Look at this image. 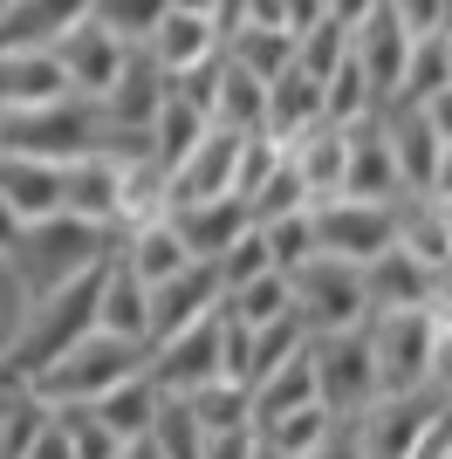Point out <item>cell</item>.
Returning a JSON list of instances; mask_svg holds the SVG:
<instances>
[{"label": "cell", "instance_id": "obj_8", "mask_svg": "<svg viewBox=\"0 0 452 459\" xmlns=\"http://www.w3.org/2000/svg\"><path fill=\"white\" fill-rule=\"evenodd\" d=\"M295 308L309 336H329V329H363L370 323V288H363L357 261H336V254H316L309 268H295Z\"/></svg>", "mask_w": 452, "mask_h": 459}, {"label": "cell", "instance_id": "obj_50", "mask_svg": "<svg viewBox=\"0 0 452 459\" xmlns=\"http://www.w3.org/2000/svg\"><path fill=\"white\" fill-rule=\"evenodd\" d=\"M301 459H363V446H357V419H343L336 432L316 446V453H301Z\"/></svg>", "mask_w": 452, "mask_h": 459}, {"label": "cell", "instance_id": "obj_11", "mask_svg": "<svg viewBox=\"0 0 452 459\" xmlns=\"http://www.w3.org/2000/svg\"><path fill=\"white\" fill-rule=\"evenodd\" d=\"M220 377V308L213 316H199V323H186L178 336H165V343H151V384L165 391V398H192L199 384Z\"/></svg>", "mask_w": 452, "mask_h": 459}, {"label": "cell", "instance_id": "obj_7", "mask_svg": "<svg viewBox=\"0 0 452 459\" xmlns=\"http://www.w3.org/2000/svg\"><path fill=\"white\" fill-rule=\"evenodd\" d=\"M452 411V398L446 391H384V398L370 404L357 419V446H363V459H418V446L432 439V425Z\"/></svg>", "mask_w": 452, "mask_h": 459}, {"label": "cell", "instance_id": "obj_10", "mask_svg": "<svg viewBox=\"0 0 452 459\" xmlns=\"http://www.w3.org/2000/svg\"><path fill=\"white\" fill-rule=\"evenodd\" d=\"M62 212L124 233L131 227V165H117V158H103V152L75 158L69 172H62Z\"/></svg>", "mask_w": 452, "mask_h": 459}, {"label": "cell", "instance_id": "obj_24", "mask_svg": "<svg viewBox=\"0 0 452 459\" xmlns=\"http://www.w3.org/2000/svg\"><path fill=\"white\" fill-rule=\"evenodd\" d=\"M96 329H110V336H144V343H151V281L124 261V254H110V261H103Z\"/></svg>", "mask_w": 452, "mask_h": 459}, {"label": "cell", "instance_id": "obj_52", "mask_svg": "<svg viewBox=\"0 0 452 459\" xmlns=\"http://www.w3.org/2000/svg\"><path fill=\"white\" fill-rule=\"evenodd\" d=\"M446 192H452V144L439 152V172H432V199H446Z\"/></svg>", "mask_w": 452, "mask_h": 459}, {"label": "cell", "instance_id": "obj_37", "mask_svg": "<svg viewBox=\"0 0 452 459\" xmlns=\"http://www.w3.org/2000/svg\"><path fill=\"white\" fill-rule=\"evenodd\" d=\"M192 411H199V425L206 432H247L254 425V384L240 377H213L192 391Z\"/></svg>", "mask_w": 452, "mask_h": 459}, {"label": "cell", "instance_id": "obj_33", "mask_svg": "<svg viewBox=\"0 0 452 459\" xmlns=\"http://www.w3.org/2000/svg\"><path fill=\"white\" fill-rule=\"evenodd\" d=\"M336 411H329V404H295V411H274V419H261L254 425V432H261L267 446H274V453H288V459H301V453H316L322 439H329V432H336Z\"/></svg>", "mask_w": 452, "mask_h": 459}, {"label": "cell", "instance_id": "obj_36", "mask_svg": "<svg viewBox=\"0 0 452 459\" xmlns=\"http://www.w3.org/2000/svg\"><path fill=\"white\" fill-rule=\"evenodd\" d=\"M370 110H384V96H377V82L363 76V62H357V56H343V69L322 82V117L350 131V124H363Z\"/></svg>", "mask_w": 452, "mask_h": 459}, {"label": "cell", "instance_id": "obj_17", "mask_svg": "<svg viewBox=\"0 0 452 459\" xmlns=\"http://www.w3.org/2000/svg\"><path fill=\"white\" fill-rule=\"evenodd\" d=\"M343 192H350V199H384V206L404 199V172H397L384 110H370L363 124H350V172H343Z\"/></svg>", "mask_w": 452, "mask_h": 459}, {"label": "cell", "instance_id": "obj_1", "mask_svg": "<svg viewBox=\"0 0 452 459\" xmlns=\"http://www.w3.org/2000/svg\"><path fill=\"white\" fill-rule=\"evenodd\" d=\"M117 240H124V233L96 227V220H75V212H48V220H35V227H21L14 247H7V268H14L21 302L56 295V288L96 274L117 254Z\"/></svg>", "mask_w": 452, "mask_h": 459}, {"label": "cell", "instance_id": "obj_54", "mask_svg": "<svg viewBox=\"0 0 452 459\" xmlns=\"http://www.w3.org/2000/svg\"><path fill=\"white\" fill-rule=\"evenodd\" d=\"M117 459H165V453H158V446H151V439H131V446H124V453H117Z\"/></svg>", "mask_w": 452, "mask_h": 459}, {"label": "cell", "instance_id": "obj_12", "mask_svg": "<svg viewBox=\"0 0 452 459\" xmlns=\"http://www.w3.org/2000/svg\"><path fill=\"white\" fill-rule=\"evenodd\" d=\"M247 137H254V131H226V124H213V131L192 144V158L165 178V206H171V199H220V192H240Z\"/></svg>", "mask_w": 452, "mask_h": 459}, {"label": "cell", "instance_id": "obj_41", "mask_svg": "<svg viewBox=\"0 0 452 459\" xmlns=\"http://www.w3.org/2000/svg\"><path fill=\"white\" fill-rule=\"evenodd\" d=\"M452 82V56H446V35H418L412 41V62H404V90H397V103H425L432 90H446Z\"/></svg>", "mask_w": 452, "mask_h": 459}, {"label": "cell", "instance_id": "obj_39", "mask_svg": "<svg viewBox=\"0 0 452 459\" xmlns=\"http://www.w3.org/2000/svg\"><path fill=\"white\" fill-rule=\"evenodd\" d=\"M226 308L240 316V323H274V316H295V274H282V268H267V274H254L247 288H233L226 295Z\"/></svg>", "mask_w": 452, "mask_h": 459}, {"label": "cell", "instance_id": "obj_32", "mask_svg": "<svg viewBox=\"0 0 452 459\" xmlns=\"http://www.w3.org/2000/svg\"><path fill=\"white\" fill-rule=\"evenodd\" d=\"M90 404L103 411V425H110L117 439H151V419H158L165 391H158V384H151V370H144V377L117 384V391H103V398H90Z\"/></svg>", "mask_w": 452, "mask_h": 459}, {"label": "cell", "instance_id": "obj_15", "mask_svg": "<svg viewBox=\"0 0 452 459\" xmlns=\"http://www.w3.org/2000/svg\"><path fill=\"white\" fill-rule=\"evenodd\" d=\"M56 96H75L56 41H14V48H0V110H35V103H56Z\"/></svg>", "mask_w": 452, "mask_h": 459}, {"label": "cell", "instance_id": "obj_56", "mask_svg": "<svg viewBox=\"0 0 452 459\" xmlns=\"http://www.w3.org/2000/svg\"><path fill=\"white\" fill-rule=\"evenodd\" d=\"M432 206H439V220H446V233H452V192H446V199H432Z\"/></svg>", "mask_w": 452, "mask_h": 459}, {"label": "cell", "instance_id": "obj_31", "mask_svg": "<svg viewBox=\"0 0 452 459\" xmlns=\"http://www.w3.org/2000/svg\"><path fill=\"white\" fill-rule=\"evenodd\" d=\"M41 425H48V398H41L28 377H7V370H0V459H28Z\"/></svg>", "mask_w": 452, "mask_h": 459}, {"label": "cell", "instance_id": "obj_40", "mask_svg": "<svg viewBox=\"0 0 452 459\" xmlns=\"http://www.w3.org/2000/svg\"><path fill=\"white\" fill-rule=\"evenodd\" d=\"M151 446L165 459H206V425L192 411V398H165L158 419H151Z\"/></svg>", "mask_w": 452, "mask_h": 459}, {"label": "cell", "instance_id": "obj_38", "mask_svg": "<svg viewBox=\"0 0 452 459\" xmlns=\"http://www.w3.org/2000/svg\"><path fill=\"white\" fill-rule=\"evenodd\" d=\"M226 56L240 62V69H254L261 82H274L288 62H295V35H288V28H233V35H226Z\"/></svg>", "mask_w": 452, "mask_h": 459}, {"label": "cell", "instance_id": "obj_43", "mask_svg": "<svg viewBox=\"0 0 452 459\" xmlns=\"http://www.w3.org/2000/svg\"><path fill=\"white\" fill-rule=\"evenodd\" d=\"M90 21H103L117 41H131V48H144L151 41V28L165 21V0H96L90 7Z\"/></svg>", "mask_w": 452, "mask_h": 459}, {"label": "cell", "instance_id": "obj_26", "mask_svg": "<svg viewBox=\"0 0 452 459\" xmlns=\"http://www.w3.org/2000/svg\"><path fill=\"white\" fill-rule=\"evenodd\" d=\"M117 254H124V261H131V268L144 274L151 288L171 281L178 268H192V247L178 240V227H171L165 212H151V220H131V227H124V240H117Z\"/></svg>", "mask_w": 452, "mask_h": 459}, {"label": "cell", "instance_id": "obj_28", "mask_svg": "<svg viewBox=\"0 0 452 459\" xmlns=\"http://www.w3.org/2000/svg\"><path fill=\"white\" fill-rule=\"evenodd\" d=\"M206 131H213V117L199 110L192 96H178V90H171V96H165V110L151 117V165H158V172L171 178V172H178V165L192 158V144H199Z\"/></svg>", "mask_w": 452, "mask_h": 459}, {"label": "cell", "instance_id": "obj_27", "mask_svg": "<svg viewBox=\"0 0 452 459\" xmlns=\"http://www.w3.org/2000/svg\"><path fill=\"white\" fill-rule=\"evenodd\" d=\"M206 110H213V124H226V131H261L267 124V82L220 48V76H213V103Z\"/></svg>", "mask_w": 452, "mask_h": 459}, {"label": "cell", "instance_id": "obj_45", "mask_svg": "<svg viewBox=\"0 0 452 459\" xmlns=\"http://www.w3.org/2000/svg\"><path fill=\"white\" fill-rule=\"evenodd\" d=\"M62 425H69V439H75V459H117L131 439H117L110 425H103V411L96 404H56Z\"/></svg>", "mask_w": 452, "mask_h": 459}, {"label": "cell", "instance_id": "obj_5", "mask_svg": "<svg viewBox=\"0 0 452 459\" xmlns=\"http://www.w3.org/2000/svg\"><path fill=\"white\" fill-rule=\"evenodd\" d=\"M370 357L384 391H425L432 384V343H439V308H377L370 323Z\"/></svg>", "mask_w": 452, "mask_h": 459}, {"label": "cell", "instance_id": "obj_49", "mask_svg": "<svg viewBox=\"0 0 452 459\" xmlns=\"http://www.w3.org/2000/svg\"><path fill=\"white\" fill-rule=\"evenodd\" d=\"M254 446H261L254 425L247 432H206V459H254Z\"/></svg>", "mask_w": 452, "mask_h": 459}, {"label": "cell", "instance_id": "obj_23", "mask_svg": "<svg viewBox=\"0 0 452 459\" xmlns=\"http://www.w3.org/2000/svg\"><path fill=\"white\" fill-rule=\"evenodd\" d=\"M316 124H322V82L309 76L301 62H288L282 76L267 82V124H261V131L288 152V144H295V137H309Z\"/></svg>", "mask_w": 452, "mask_h": 459}, {"label": "cell", "instance_id": "obj_29", "mask_svg": "<svg viewBox=\"0 0 452 459\" xmlns=\"http://www.w3.org/2000/svg\"><path fill=\"white\" fill-rule=\"evenodd\" d=\"M288 158L301 165V178H309V192H316V199H336V192H343V172H350V131L322 117L309 137H295V144H288Z\"/></svg>", "mask_w": 452, "mask_h": 459}, {"label": "cell", "instance_id": "obj_14", "mask_svg": "<svg viewBox=\"0 0 452 459\" xmlns=\"http://www.w3.org/2000/svg\"><path fill=\"white\" fill-rule=\"evenodd\" d=\"M363 288H370V316L377 308H432L439 288H446V268H432L425 254H412L404 240H391V247L363 268Z\"/></svg>", "mask_w": 452, "mask_h": 459}, {"label": "cell", "instance_id": "obj_13", "mask_svg": "<svg viewBox=\"0 0 452 459\" xmlns=\"http://www.w3.org/2000/svg\"><path fill=\"white\" fill-rule=\"evenodd\" d=\"M165 220L178 227V240L192 247V261H220L233 240L254 233V206L240 192H220V199H171Z\"/></svg>", "mask_w": 452, "mask_h": 459}, {"label": "cell", "instance_id": "obj_21", "mask_svg": "<svg viewBox=\"0 0 452 459\" xmlns=\"http://www.w3.org/2000/svg\"><path fill=\"white\" fill-rule=\"evenodd\" d=\"M62 172L69 165H48V158H28V152H0V206L14 212L21 227L62 212Z\"/></svg>", "mask_w": 452, "mask_h": 459}, {"label": "cell", "instance_id": "obj_20", "mask_svg": "<svg viewBox=\"0 0 452 459\" xmlns=\"http://www.w3.org/2000/svg\"><path fill=\"white\" fill-rule=\"evenodd\" d=\"M220 302H226V288H220V268H213V261H192V268H178L171 281L151 288V343L178 336L186 323L213 316Z\"/></svg>", "mask_w": 452, "mask_h": 459}, {"label": "cell", "instance_id": "obj_22", "mask_svg": "<svg viewBox=\"0 0 452 459\" xmlns=\"http://www.w3.org/2000/svg\"><path fill=\"white\" fill-rule=\"evenodd\" d=\"M384 131H391V152H397V172H404V192H432L439 152H446V137L432 131V117L418 110V103H384Z\"/></svg>", "mask_w": 452, "mask_h": 459}, {"label": "cell", "instance_id": "obj_47", "mask_svg": "<svg viewBox=\"0 0 452 459\" xmlns=\"http://www.w3.org/2000/svg\"><path fill=\"white\" fill-rule=\"evenodd\" d=\"M28 459H75V439H69V425H62V411H56V404H48V425L35 432Z\"/></svg>", "mask_w": 452, "mask_h": 459}, {"label": "cell", "instance_id": "obj_34", "mask_svg": "<svg viewBox=\"0 0 452 459\" xmlns=\"http://www.w3.org/2000/svg\"><path fill=\"white\" fill-rule=\"evenodd\" d=\"M295 404H316V357H309V350L288 357V364H274L254 384V425L274 419V411H295Z\"/></svg>", "mask_w": 452, "mask_h": 459}, {"label": "cell", "instance_id": "obj_16", "mask_svg": "<svg viewBox=\"0 0 452 459\" xmlns=\"http://www.w3.org/2000/svg\"><path fill=\"white\" fill-rule=\"evenodd\" d=\"M165 96H171V69L151 56V48H131L124 76L96 96V103H103V124H117V131H151V117L165 110Z\"/></svg>", "mask_w": 452, "mask_h": 459}, {"label": "cell", "instance_id": "obj_19", "mask_svg": "<svg viewBox=\"0 0 452 459\" xmlns=\"http://www.w3.org/2000/svg\"><path fill=\"white\" fill-rule=\"evenodd\" d=\"M412 41H418V35L391 14V7H377V14H363L357 28H350V56L363 62V76L377 82V96H384V103H397V90H404Z\"/></svg>", "mask_w": 452, "mask_h": 459}, {"label": "cell", "instance_id": "obj_6", "mask_svg": "<svg viewBox=\"0 0 452 459\" xmlns=\"http://www.w3.org/2000/svg\"><path fill=\"white\" fill-rule=\"evenodd\" d=\"M309 357H316V398L336 411V419H363L384 384H377V357L363 329H329V336H309Z\"/></svg>", "mask_w": 452, "mask_h": 459}, {"label": "cell", "instance_id": "obj_59", "mask_svg": "<svg viewBox=\"0 0 452 459\" xmlns=\"http://www.w3.org/2000/svg\"><path fill=\"white\" fill-rule=\"evenodd\" d=\"M0 7H7V0H0Z\"/></svg>", "mask_w": 452, "mask_h": 459}, {"label": "cell", "instance_id": "obj_51", "mask_svg": "<svg viewBox=\"0 0 452 459\" xmlns=\"http://www.w3.org/2000/svg\"><path fill=\"white\" fill-rule=\"evenodd\" d=\"M418 110L432 117V131H439V137H446V144H452V82H446V90H432V96H425V103H418Z\"/></svg>", "mask_w": 452, "mask_h": 459}, {"label": "cell", "instance_id": "obj_3", "mask_svg": "<svg viewBox=\"0 0 452 459\" xmlns=\"http://www.w3.org/2000/svg\"><path fill=\"white\" fill-rule=\"evenodd\" d=\"M151 370V343L144 336H110V329H90L83 343L62 357V364H48L35 377V391L48 404H90L103 398V391H117V384H131Z\"/></svg>", "mask_w": 452, "mask_h": 459}, {"label": "cell", "instance_id": "obj_57", "mask_svg": "<svg viewBox=\"0 0 452 459\" xmlns=\"http://www.w3.org/2000/svg\"><path fill=\"white\" fill-rule=\"evenodd\" d=\"M254 459H288V453H274V446H267V439H261V446H254Z\"/></svg>", "mask_w": 452, "mask_h": 459}, {"label": "cell", "instance_id": "obj_9", "mask_svg": "<svg viewBox=\"0 0 452 459\" xmlns=\"http://www.w3.org/2000/svg\"><path fill=\"white\" fill-rule=\"evenodd\" d=\"M316 247L336 254V261H357V268H370L377 254L397 240V206H384V199H350V192H336V199H316Z\"/></svg>", "mask_w": 452, "mask_h": 459}, {"label": "cell", "instance_id": "obj_44", "mask_svg": "<svg viewBox=\"0 0 452 459\" xmlns=\"http://www.w3.org/2000/svg\"><path fill=\"white\" fill-rule=\"evenodd\" d=\"M343 56H350V28H343V21H316L309 35H295V62H301V69H309L316 82L336 76Z\"/></svg>", "mask_w": 452, "mask_h": 459}, {"label": "cell", "instance_id": "obj_2", "mask_svg": "<svg viewBox=\"0 0 452 459\" xmlns=\"http://www.w3.org/2000/svg\"><path fill=\"white\" fill-rule=\"evenodd\" d=\"M96 295H103V268L83 274V281H69V288H56V295L21 302V329H14V343H7V357H0V370L35 384L48 364H62V357L96 329Z\"/></svg>", "mask_w": 452, "mask_h": 459}, {"label": "cell", "instance_id": "obj_25", "mask_svg": "<svg viewBox=\"0 0 452 459\" xmlns=\"http://www.w3.org/2000/svg\"><path fill=\"white\" fill-rule=\"evenodd\" d=\"M151 56L165 62L171 76H186V69H199V62H213L226 48V35H220V21L213 14H186V7H165V21L151 28V41H144Z\"/></svg>", "mask_w": 452, "mask_h": 459}, {"label": "cell", "instance_id": "obj_55", "mask_svg": "<svg viewBox=\"0 0 452 459\" xmlns=\"http://www.w3.org/2000/svg\"><path fill=\"white\" fill-rule=\"evenodd\" d=\"M165 7H186V14H213V0H165Z\"/></svg>", "mask_w": 452, "mask_h": 459}, {"label": "cell", "instance_id": "obj_53", "mask_svg": "<svg viewBox=\"0 0 452 459\" xmlns=\"http://www.w3.org/2000/svg\"><path fill=\"white\" fill-rule=\"evenodd\" d=\"M14 233H21V220L7 206H0V261H7V247H14Z\"/></svg>", "mask_w": 452, "mask_h": 459}, {"label": "cell", "instance_id": "obj_42", "mask_svg": "<svg viewBox=\"0 0 452 459\" xmlns=\"http://www.w3.org/2000/svg\"><path fill=\"white\" fill-rule=\"evenodd\" d=\"M267 254H274V268L282 274H295V268H309L316 261V212H288V220H267Z\"/></svg>", "mask_w": 452, "mask_h": 459}, {"label": "cell", "instance_id": "obj_58", "mask_svg": "<svg viewBox=\"0 0 452 459\" xmlns=\"http://www.w3.org/2000/svg\"><path fill=\"white\" fill-rule=\"evenodd\" d=\"M446 56H452V35H446Z\"/></svg>", "mask_w": 452, "mask_h": 459}, {"label": "cell", "instance_id": "obj_46", "mask_svg": "<svg viewBox=\"0 0 452 459\" xmlns=\"http://www.w3.org/2000/svg\"><path fill=\"white\" fill-rule=\"evenodd\" d=\"M213 268H220V288H226V295H233V288H247L254 274H267V268H274V254H267V233L254 227L247 240H233V247H226L220 261H213Z\"/></svg>", "mask_w": 452, "mask_h": 459}, {"label": "cell", "instance_id": "obj_48", "mask_svg": "<svg viewBox=\"0 0 452 459\" xmlns=\"http://www.w3.org/2000/svg\"><path fill=\"white\" fill-rule=\"evenodd\" d=\"M384 7H391V14L404 21L412 35H432V28H439V14H446V0H384Z\"/></svg>", "mask_w": 452, "mask_h": 459}, {"label": "cell", "instance_id": "obj_30", "mask_svg": "<svg viewBox=\"0 0 452 459\" xmlns=\"http://www.w3.org/2000/svg\"><path fill=\"white\" fill-rule=\"evenodd\" d=\"M96 0H7L0 7V48H14V41H56L69 35L75 21H90Z\"/></svg>", "mask_w": 452, "mask_h": 459}, {"label": "cell", "instance_id": "obj_35", "mask_svg": "<svg viewBox=\"0 0 452 459\" xmlns=\"http://www.w3.org/2000/svg\"><path fill=\"white\" fill-rule=\"evenodd\" d=\"M247 206H254V227H267V220H288V212H309L316 206V192H309V178H301L295 158H274V172L261 178V186L247 192Z\"/></svg>", "mask_w": 452, "mask_h": 459}, {"label": "cell", "instance_id": "obj_18", "mask_svg": "<svg viewBox=\"0 0 452 459\" xmlns=\"http://www.w3.org/2000/svg\"><path fill=\"white\" fill-rule=\"evenodd\" d=\"M56 56H62V69H69V90L75 96H103L117 76H124L131 41H117L103 21H75L69 35H56Z\"/></svg>", "mask_w": 452, "mask_h": 459}, {"label": "cell", "instance_id": "obj_4", "mask_svg": "<svg viewBox=\"0 0 452 459\" xmlns=\"http://www.w3.org/2000/svg\"><path fill=\"white\" fill-rule=\"evenodd\" d=\"M103 137V103L96 96H56L35 110H0V152H28L48 165H75Z\"/></svg>", "mask_w": 452, "mask_h": 459}]
</instances>
